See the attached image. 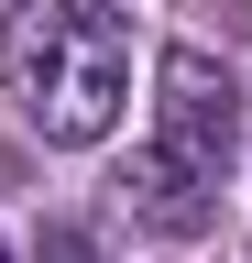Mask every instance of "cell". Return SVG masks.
<instances>
[{
    "mask_svg": "<svg viewBox=\"0 0 252 263\" xmlns=\"http://www.w3.org/2000/svg\"><path fill=\"white\" fill-rule=\"evenodd\" d=\"M230 143H241V88H230V66L198 55V44H176L165 66H153V154L186 164L198 186H219Z\"/></svg>",
    "mask_w": 252,
    "mask_h": 263,
    "instance_id": "obj_2",
    "label": "cell"
},
{
    "mask_svg": "<svg viewBox=\"0 0 252 263\" xmlns=\"http://www.w3.org/2000/svg\"><path fill=\"white\" fill-rule=\"evenodd\" d=\"M121 186H132V209L153 219V230H208V209H219V186H198V176H186V164H165V154H132V176H121Z\"/></svg>",
    "mask_w": 252,
    "mask_h": 263,
    "instance_id": "obj_3",
    "label": "cell"
},
{
    "mask_svg": "<svg viewBox=\"0 0 252 263\" xmlns=\"http://www.w3.org/2000/svg\"><path fill=\"white\" fill-rule=\"evenodd\" d=\"M0 66L44 143H110L121 99H132V33L110 0H11Z\"/></svg>",
    "mask_w": 252,
    "mask_h": 263,
    "instance_id": "obj_1",
    "label": "cell"
},
{
    "mask_svg": "<svg viewBox=\"0 0 252 263\" xmlns=\"http://www.w3.org/2000/svg\"><path fill=\"white\" fill-rule=\"evenodd\" d=\"M0 263H11V241H0Z\"/></svg>",
    "mask_w": 252,
    "mask_h": 263,
    "instance_id": "obj_4",
    "label": "cell"
}]
</instances>
